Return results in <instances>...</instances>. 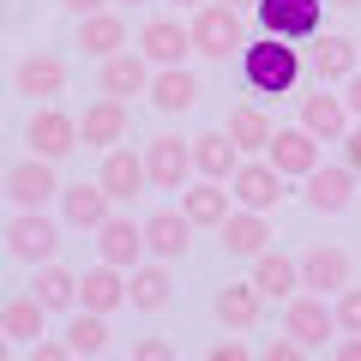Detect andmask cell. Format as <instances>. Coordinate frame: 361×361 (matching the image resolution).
I'll list each match as a JSON object with an SVG mask.
<instances>
[{
  "instance_id": "obj_1",
  "label": "cell",
  "mask_w": 361,
  "mask_h": 361,
  "mask_svg": "<svg viewBox=\"0 0 361 361\" xmlns=\"http://www.w3.org/2000/svg\"><path fill=\"white\" fill-rule=\"evenodd\" d=\"M235 66H241V85L253 90V97H295L301 85V49L295 42H277V37H259L247 42L241 54H235Z\"/></svg>"
},
{
  "instance_id": "obj_2",
  "label": "cell",
  "mask_w": 361,
  "mask_h": 361,
  "mask_svg": "<svg viewBox=\"0 0 361 361\" xmlns=\"http://www.w3.org/2000/svg\"><path fill=\"white\" fill-rule=\"evenodd\" d=\"M187 37H193V54H205V61H235V54L247 49V25L235 6H223V0H205L193 13V25H187Z\"/></svg>"
},
{
  "instance_id": "obj_3",
  "label": "cell",
  "mask_w": 361,
  "mask_h": 361,
  "mask_svg": "<svg viewBox=\"0 0 361 361\" xmlns=\"http://www.w3.org/2000/svg\"><path fill=\"white\" fill-rule=\"evenodd\" d=\"M259 18V37H277V42H313L325 30V0H259L253 6Z\"/></svg>"
},
{
  "instance_id": "obj_4",
  "label": "cell",
  "mask_w": 361,
  "mask_h": 361,
  "mask_svg": "<svg viewBox=\"0 0 361 361\" xmlns=\"http://www.w3.org/2000/svg\"><path fill=\"white\" fill-rule=\"evenodd\" d=\"M6 253L18 259V265H49L54 253H61V223L49 217V211H18L13 223H6Z\"/></svg>"
},
{
  "instance_id": "obj_5",
  "label": "cell",
  "mask_w": 361,
  "mask_h": 361,
  "mask_svg": "<svg viewBox=\"0 0 361 361\" xmlns=\"http://www.w3.org/2000/svg\"><path fill=\"white\" fill-rule=\"evenodd\" d=\"M25 145L42 163H61V157L78 151V121L66 115L61 103H42V109H30V121H25Z\"/></svg>"
},
{
  "instance_id": "obj_6",
  "label": "cell",
  "mask_w": 361,
  "mask_h": 361,
  "mask_svg": "<svg viewBox=\"0 0 361 361\" xmlns=\"http://www.w3.org/2000/svg\"><path fill=\"white\" fill-rule=\"evenodd\" d=\"M145 175H151L157 193H180L193 180V139H175V133H157L145 145Z\"/></svg>"
},
{
  "instance_id": "obj_7",
  "label": "cell",
  "mask_w": 361,
  "mask_h": 361,
  "mask_svg": "<svg viewBox=\"0 0 361 361\" xmlns=\"http://www.w3.org/2000/svg\"><path fill=\"white\" fill-rule=\"evenodd\" d=\"M229 199L241 211H277V199H283V175L265 163V157H241V169L229 175Z\"/></svg>"
},
{
  "instance_id": "obj_8",
  "label": "cell",
  "mask_w": 361,
  "mask_h": 361,
  "mask_svg": "<svg viewBox=\"0 0 361 361\" xmlns=\"http://www.w3.org/2000/svg\"><path fill=\"white\" fill-rule=\"evenodd\" d=\"M283 337H295L301 349H319L325 337H337V313H331V301L325 295H289V307H283Z\"/></svg>"
},
{
  "instance_id": "obj_9",
  "label": "cell",
  "mask_w": 361,
  "mask_h": 361,
  "mask_svg": "<svg viewBox=\"0 0 361 361\" xmlns=\"http://www.w3.org/2000/svg\"><path fill=\"white\" fill-rule=\"evenodd\" d=\"M265 163L283 180H307L313 169H319V139H313L307 127H277L271 145H265Z\"/></svg>"
},
{
  "instance_id": "obj_10",
  "label": "cell",
  "mask_w": 361,
  "mask_h": 361,
  "mask_svg": "<svg viewBox=\"0 0 361 361\" xmlns=\"http://www.w3.org/2000/svg\"><path fill=\"white\" fill-rule=\"evenodd\" d=\"M127 127H133L127 103H121V97H97V103L78 115V145H90V151H115V145H127Z\"/></svg>"
},
{
  "instance_id": "obj_11",
  "label": "cell",
  "mask_w": 361,
  "mask_h": 361,
  "mask_svg": "<svg viewBox=\"0 0 361 361\" xmlns=\"http://www.w3.org/2000/svg\"><path fill=\"white\" fill-rule=\"evenodd\" d=\"M6 199H13L18 211H42L49 199H61L54 163H42V157H25V163H13V169H6Z\"/></svg>"
},
{
  "instance_id": "obj_12",
  "label": "cell",
  "mask_w": 361,
  "mask_h": 361,
  "mask_svg": "<svg viewBox=\"0 0 361 361\" xmlns=\"http://www.w3.org/2000/svg\"><path fill=\"white\" fill-rule=\"evenodd\" d=\"M97 187H103L115 205H133V199L151 187V175H145V157L127 151V145H115V151H103V169H97Z\"/></svg>"
},
{
  "instance_id": "obj_13",
  "label": "cell",
  "mask_w": 361,
  "mask_h": 361,
  "mask_svg": "<svg viewBox=\"0 0 361 361\" xmlns=\"http://www.w3.org/2000/svg\"><path fill=\"white\" fill-rule=\"evenodd\" d=\"M355 193H361V180H355V169H349V163H319L307 175V205L325 211V217L349 211V205H355Z\"/></svg>"
},
{
  "instance_id": "obj_14",
  "label": "cell",
  "mask_w": 361,
  "mask_h": 361,
  "mask_svg": "<svg viewBox=\"0 0 361 361\" xmlns=\"http://www.w3.org/2000/svg\"><path fill=\"white\" fill-rule=\"evenodd\" d=\"M97 253H103V265H115V271L145 265V223H133L127 211H115V217L97 229Z\"/></svg>"
},
{
  "instance_id": "obj_15",
  "label": "cell",
  "mask_w": 361,
  "mask_h": 361,
  "mask_svg": "<svg viewBox=\"0 0 361 361\" xmlns=\"http://www.w3.org/2000/svg\"><path fill=\"white\" fill-rule=\"evenodd\" d=\"M301 265V289L307 295H337V289H349V253L343 247H307V253L295 259Z\"/></svg>"
},
{
  "instance_id": "obj_16",
  "label": "cell",
  "mask_w": 361,
  "mask_h": 361,
  "mask_svg": "<svg viewBox=\"0 0 361 361\" xmlns=\"http://www.w3.org/2000/svg\"><path fill=\"white\" fill-rule=\"evenodd\" d=\"M13 85H18V97H30V103H49V97H61L66 90V61L61 54H49V49H30L25 61L13 66Z\"/></svg>"
},
{
  "instance_id": "obj_17",
  "label": "cell",
  "mask_w": 361,
  "mask_h": 361,
  "mask_svg": "<svg viewBox=\"0 0 361 361\" xmlns=\"http://www.w3.org/2000/svg\"><path fill=\"white\" fill-rule=\"evenodd\" d=\"M115 217V199L97 187V180H73V187H61V223H73V229H103V223Z\"/></svg>"
},
{
  "instance_id": "obj_18",
  "label": "cell",
  "mask_w": 361,
  "mask_h": 361,
  "mask_svg": "<svg viewBox=\"0 0 361 361\" xmlns=\"http://www.w3.org/2000/svg\"><path fill=\"white\" fill-rule=\"evenodd\" d=\"M229 211H235V199H229L223 180H187L180 187V217L193 223V229H223Z\"/></svg>"
},
{
  "instance_id": "obj_19",
  "label": "cell",
  "mask_w": 361,
  "mask_h": 361,
  "mask_svg": "<svg viewBox=\"0 0 361 361\" xmlns=\"http://www.w3.org/2000/svg\"><path fill=\"white\" fill-rule=\"evenodd\" d=\"M139 54H145L151 66H187L193 37H187V25H180V18H151V25L139 30Z\"/></svg>"
},
{
  "instance_id": "obj_20",
  "label": "cell",
  "mask_w": 361,
  "mask_h": 361,
  "mask_svg": "<svg viewBox=\"0 0 361 361\" xmlns=\"http://www.w3.org/2000/svg\"><path fill=\"white\" fill-rule=\"evenodd\" d=\"M217 235H223V253H229V259H259L271 247V217H265V211H241V205H235L229 217H223Z\"/></svg>"
},
{
  "instance_id": "obj_21",
  "label": "cell",
  "mask_w": 361,
  "mask_h": 361,
  "mask_svg": "<svg viewBox=\"0 0 361 361\" xmlns=\"http://www.w3.org/2000/svg\"><path fill=\"white\" fill-rule=\"evenodd\" d=\"M295 127H307L319 145H337L349 133V109H343V97H331V85H319L313 97H301V121Z\"/></svg>"
},
{
  "instance_id": "obj_22",
  "label": "cell",
  "mask_w": 361,
  "mask_h": 361,
  "mask_svg": "<svg viewBox=\"0 0 361 361\" xmlns=\"http://www.w3.org/2000/svg\"><path fill=\"white\" fill-rule=\"evenodd\" d=\"M97 85H103V97H145L151 90V61H145L139 49H121V54H109L103 61V73H97Z\"/></svg>"
},
{
  "instance_id": "obj_23",
  "label": "cell",
  "mask_w": 361,
  "mask_h": 361,
  "mask_svg": "<svg viewBox=\"0 0 361 361\" xmlns=\"http://www.w3.org/2000/svg\"><path fill=\"white\" fill-rule=\"evenodd\" d=\"M78 307H85V313H103V319L115 307H127V271H115V265L97 259V265L78 277Z\"/></svg>"
},
{
  "instance_id": "obj_24",
  "label": "cell",
  "mask_w": 361,
  "mask_h": 361,
  "mask_svg": "<svg viewBox=\"0 0 361 361\" xmlns=\"http://www.w3.org/2000/svg\"><path fill=\"white\" fill-rule=\"evenodd\" d=\"M247 283L265 301H289V295H301V265L289 253H277V247H265V253L253 259V277H247Z\"/></svg>"
},
{
  "instance_id": "obj_25",
  "label": "cell",
  "mask_w": 361,
  "mask_h": 361,
  "mask_svg": "<svg viewBox=\"0 0 361 361\" xmlns=\"http://www.w3.org/2000/svg\"><path fill=\"white\" fill-rule=\"evenodd\" d=\"M187 247H193V223L180 217V211H151L145 217V253L175 265V259H187Z\"/></svg>"
},
{
  "instance_id": "obj_26",
  "label": "cell",
  "mask_w": 361,
  "mask_h": 361,
  "mask_svg": "<svg viewBox=\"0 0 361 361\" xmlns=\"http://www.w3.org/2000/svg\"><path fill=\"white\" fill-rule=\"evenodd\" d=\"M73 42L90 54V61H109V54L127 49V18L109 13V6H103V13H85V18H78V30H73Z\"/></svg>"
},
{
  "instance_id": "obj_27",
  "label": "cell",
  "mask_w": 361,
  "mask_h": 361,
  "mask_svg": "<svg viewBox=\"0 0 361 361\" xmlns=\"http://www.w3.org/2000/svg\"><path fill=\"white\" fill-rule=\"evenodd\" d=\"M211 313H217L223 331H253L259 313H265V295H259L253 283H223L217 295H211Z\"/></svg>"
},
{
  "instance_id": "obj_28",
  "label": "cell",
  "mask_w": 361,
  "mask_h": 361,
  "mask_svg": "<svg viewBox=\"0 0 361 361\" xmlns=\"http://www.w3.org/2000/svg\"><path fill=\"white\" fill-rule=\"evenodd\" d=\"M307 66H313V78H319V85H343L349 73H355V42L349 37H337V30H319V37H313V54H307Z\"/></svg>"
},
{
  "instance_id": "obj_29",
  "label": "cell",
  "mask_w": 361,
  "mask_h": 361,
  "mask_svg": "<svg viewBox=\"0 0 361 361\" xmlns=\"http://www.w3.org/2000/svg\"><path fill=\"white\" fill-rule=\"evenodd\" d=\"M163 115H187V109L199 103V78L187 73V66H157L151 73V90H145Z\"/></svg>"
},
{
  "instance_id": "obj_30",
  "label": "cell",
  "mask_w": 361,
  "mask_h": 361,
  "mask_svg": "<svg viewBox=\"0 0 361 361\" xmlns=\"http://www.w3.org/2000/svg\"><path fill=\"white\" fill-rule=\"evenodd\" d=\"M169 295H175V277H169L163 259H157V265H133V271H127V307L157 313V307H169Z\"/></svg>"
},
{
  "instance_id": "obj_31",
  "label": "cell",
  "mask_w": 361,
  "mask_h": 361,
  "mask_svg": "<svg viewBox=\"0 0 361 361\" xmlns=\"http://www.w3.org/2000/svg\"><path fill=\"white\" fill-rule=\"evenodd\" d=\"M241 169V151L229 145V133H199L193 139V175L199 180H229Z\"/></svg>"
},
{
  "instance_id": "obj_32",
  "label": "cell",
  "mask_w": 361,
  "mask_h": 361,
  "mask_svg": "<svg viewBox=\"0 0 361 361\" xmlns=\"http://www.w3.org/2000/svg\"><path fill=\"white\" fill-rule=\"evenodd\" d=\"M0 331L13 337V343H42V331H49V307H42L37 295H13L6 307H0Z\"/></svg>"
},
{
  "instance_id": "obj_33",
  "label": "cell",
  "mask_w": 361,
  "mask_h": 361,
  "mask_svg": "<svg viewBox=\"0 0 361 361\" xmlns=\"http://www.w3.org/2000/svg\"><path fill=\"white\" fill-rule=\"evenodd\" d=\"M61 343L73 349V361H97V355H109V319H103V313L73 307V319H66V337H61Z\"/></svg>"
},
{
  "instance_id": "obj_34",
  "label": "cell",
  "mask_w": 361,
  "mask_h": 361,
  "mask_svg": "<svg viewBox=\"0 0 361 361\" xmlns=\"http://www.w3.org/2000/svg\"><path fill=\"white\" fill-rule=\"evenodd\" d=\"M30 295H37L49 313H73V307H78V277H73L66 265H54V259H49V265H37V283H30Z\"/></svg>"
},
{
  "instance_id": "obj_35",
  "label": "cell",
  "mask_w": 361,
  "mask_h": 361,
  "mask_svg": "<svg viewBox=\"0 0 361 361\" xmlns=\"http://www.w3.org/2000/svg\"><path fill=\"white\" fill-rule=\"evenodd\" d=\"M223 133H229V145L247 157V151H265L277 127L265 121V109H253V103H247V109H235V115H229V127H223Z\"/></svg>"
},
{
  "instance_id": "obj_36",
  "label": "cell",
  "mask_w": 361,
  "mask_h": 361,
  "mask_svg": "<svg viewBox=\"0 0 361 361\" xmlns=\"http://www.w3.org/2000/svg\"><path fill=\"white\" fill-rule=\"evenodd\" d=\"M331 313H337V331L343 337H361V289H337Z\"/></svg>"
},
{
  "instance_id": "obj_37",
  "label": "cell",
  "mask_w": 361,
  "mask_h": 361,
  "mask_svg": "<svg viewBox=\"0 0 361 361\" xmlns=\"http://www.w3.org/2000/svg\"><path fill=\"white\" fill-rule=\"evenodd\" d=\"M127 361H180V355H175V343H169V337H139Z\"/></svg>"
},
{
  "instance_id": "obj_38",
  "label": "cell",
  "mask_w": 361,
  "mask_h": 361,
  "mask_svg": "<svg viewBox=\"0 0 361 361\" xmlns=\"http://www.w3.org/2000/svg\"><path fill=\"white\" fill-rule=\"evenodd\" d=\"M253 361H307V349H301L295 343V337H271V343L265 349H259V355Z\"/></svg>"
},
{
  "instance_id": "obj_39",
  "label": "cell",
  "mask_w": 361,
  "mask_h": 361,
  "mask_svg": "<svg viewBox=\"0 0 361 361\" xmlns=\"http://www.w3.org/2000/svg\"><path fill=\"white\" fill-rule=\"evenodd\" d=\"M205 361H253V349H247L241 337H223V343L205 349Z\"/></svg>"
},
{
  "instance_id": "obj_40",
  "label": "cell",
  "mask_w": 361,
  "mask_h": 361,
  "mask_svg": "<svg viewBox=\"0 0 361 361\" xmlns=\"http://www.w3.org/2000/svg\"><path fill=\"white\" fill-rule=\"evenodd\" d=\"M30 361H73V349L61 337H42V343H30Z\"/></svg>"
},
{
  "instance_id": "obj_41",
  "label": "cell",
  "mask_w": 361,
  "mask_h": 361,
  "mask_svg": "<svg viewBox=\"0 0 361 361\" xmlns=\"http://www.w3.org/2000/svg\"><path fill=\"white\" fill-rule=\"evenodd\" d=\"M337 145H343V163H349V169L361 175V121H349V133H343Z\"/></svg>"
},
{
  "instance_id": "obj_42",
  "label": "cell",
  "mask_w": 361,
  "mask_h": 361,
  "mask_svg": "<svg viewBox=\"0 0 361 361\" xmlns=\"http://www.w3.org/2000/svg\"><path fill=\"white\" fill-rule=\"evenodd\" d=\"M343 109H349V121H361V66L343 78Z\"/></svg>"
},
{
  "instance_id": "obj_43",
  "label": "cell",
  "mask_w": 361,
  "mask_h": 361,
  "mask_svg": "<svg viewBox=\"0 0 361 361\" xmlns=\"http://www.w3.org/2000/svg\"><path fill=\"white\" fill-rule=\"evenodd\" d=\"M61 6H66V13H73V18H85V13H103L109 0H61Z\"/></svg>"
},
{
  "instance_id": "obj_44",
  "label": "cell",
  "mask_w": 361,
  "mask_h": 361,
  "mask_svg": "<svg viewBox=\"0 0 361 361\" xmlns=\"http://www.w3.org/2000/svg\"><path fill=\"white\" fill-rule=\"evenodd\" d=\"M331 361H361V337H343V343L331 349Z\"/></svg>"
},
{
  "instance_id": "obj_45",
  "label": "cell",
  "mask_w": 361,
  "mask_h": 361,
  "mask_svg": "<svg viewBox=\"0 0 361 361\" xmlns=\"http://www.w3.org/2000/svg\"><path fill=\"white\" fill-rule=\"evenodd\" d=\"M169 6H180V13H199V6H205V0H169Z\"/></svg>"
},
{
  "instance_id": "obj_46",
  "label": "cell",
  "mask_w": 361,
  "mask_h": 361,
  "mask_svg": "<svg viewBox=\"0 0 361 361\" xmlns=\"http://www.w3.org/2000/svg\"><path fill=\"white\" fill-rule=\"evenodd\" d=\"M223 6H235V13H253V6H259V0H223Z\"/></svg>"
},
{
  "instance_id": "obj_47",
  "label": "cell",
  "mask_w": 361,
  "mask_h": 361,
  "mask_svg": "<svg viewBox=\"0 0 361 361\" xmlns=\"http://www.w3.org/2000/svg\"><path fill=\"white\" fill-rule=\"evenodd\" d=\"M0 361H13V337L6 331H0Z\"/></svg>"
},
{
  "instance_id": "obj_48",
  "label": "cell",
  "mask_w": 361,
  "mask_h": 361,
  "mask_svg": "<svg viewBox=\"0 0 361 361\" xmlns=\"http://www.w3.org/2000/svg\"><path fill=\"white\" fill-rule=\"evenodd\" d=\"M325 6H361V0H325Z\"/></svg>"
},
{
  "instance_id": "obj_49",
  "label": "cell",
  "mask_w": 361,
  "mask_h": 361,
  "mask_svg": "<svg viewBox=\"0 0 361 361\" xmlns=\"http://www.w3.org/2000/svg\"><path fill=\"white\" fill-rule=\"evenodd\" d=\"M0 199H6V169H0Z\"/></svg>"
},
{
  "instance_id": "obj_50",
  "label": "cell",
  "mask_w": 361,
  "mask_h": 361,
  "mask_svg": "<svg viewBox=\"0 0 361 361\" xmlns=\"http://www.w3.org/2000/svg\"><path fill=\"white\" fill-rule=\"evenodd\" d=\"M0 25H6V0H0Z\"/></svg>"
},
{
  "instance_id": "obj_51",
  "label": "cell",
  "mask_w": 361,
  "mask_h": 361,
  "mask_svg": "<svg viewBox=\"0 0 361 361\" xmlns=\"http://www.w3.org/2000/svg\"><path fill=\"white\" fill-rule=\"evenodd\" d=\"M121 6H145V0H121Z\"/></svg>"
},
{
  "instance_id": "obj_52",
  "label": "cell",
  "mask_w": 361,
  "mask_h": 361,
  "mask_svg": "<svg viewBox=\"0 0 361 361\" xmlns=\"http://www.w3.org/2000/svg\"><path fill=\"white\" fill-rule=\"evenodd\" d=\"M0 73H6V54H0Z\"/></svg>"
}]
</instances>
